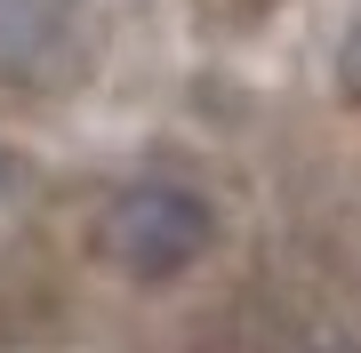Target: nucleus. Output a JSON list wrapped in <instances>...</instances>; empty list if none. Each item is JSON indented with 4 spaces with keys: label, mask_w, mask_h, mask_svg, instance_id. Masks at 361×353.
I'll return each mask as SVG.
<instances>
[{
    "label": "nucleus",
    "mask_w": 361,
    "mask_h": 353,
    "mask_svg": "<svg viewBox=\"0 0 361 353\" xmlns=\"http://www.w3.org/2000/svg\"><path fill=\"white\" fill-rule=\"evenodd\" d=\"M217 241V209L193 193L185 177H137L113 193L104 209V257L129 281H177L193 273Z\"/></svg>",
    "instance_id": "obj_1"
},
{
    "label": "nucleus",
    "mask_w": 361,
    "mask_h": 353,
    "mask_svg": "<svg viewBox=\"0 0 361 353\" xmlns=\"http://www.w3.org/2000/svg\"><path fill=\"white\" fill-rule=\"evenodd\" d=\"M345 89H361V25H353V40H345Z\"/></svg>",
    "instance_id": "obj_2"
}]
</instances>
